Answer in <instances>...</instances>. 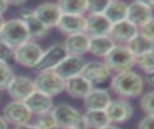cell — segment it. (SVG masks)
Here are the masks:
<instances>
[{"label":"cell","instance_id":"1","mask_svg":"<svg viewBox=\"0 0 154 129\" xmlns=\"http://www.w3.org/2000/svg\"><path fill=\"white\" fill-rule=\"evenodd\" d=\"M143 78L135 71H125L117 74L111 80L112 90L122 99L140 96L143 92Z\"/></svg>","mask_w":154,"mask_h":129},{"label":"cell","instance_id":"2","mask_svg":"<svg viewBox=\"0 0 154 129\" xmlns=\"http://www.w3.org/2000/svg\"><path fill=\"white\" fill-rule=\"evenodd\" d=\"M30 34L24 24V22L19 18H13L5 20V24L0 31V40L7 43L13 49L18 48L23 43L30 41Z\"/></svg>","mask_w":154,"mask_h":129},{"label":"cell","instance_id":"3","mask_svg":"<svg viewBox=\"0 0 154 129\" xmlns=\"http://www.w3.org/2000/svg\"><path fill=\"white\" fill-rule=\"evenodd\" d=\"M103 63L108 66L111 72L114 75L130 71L136 64V57L129 51L125 45H116L109 54L105 58Z\"/></svg>","mask_w":154,"mask_h":129},{"label":"cell","instance_id":"4","mask_svg":"<svg viewBox=\"0 0 154 129\" xmlns=\"http://www.w3.org/2000/svg\"><path fill=\"white\" fill-rule=\"evenodd\" d=\"M34 82L36 90H40L49 96H55L65 90V80L61 78L54 70L38 72Z\"/></svg>","mask_w":154,"mask_h":129},{"label":"cell","instance_id":"5","mask_svg":"<svg viewBox=\"0 0 154 129\" xmlns=\"http://www.w3.org/2000/svg\"><path fill=\"white\" fill-rule=\"evenodd\" d=\"M52 113L61 129H73L84 124L83 115L69 104H58L53 107Z\"/></svg>","mask_w":154,"mask_h":129},{"label":"cell","instance_id":"6","mask_svg":"<svg viewBox=\"0 0 154 129\" xmlns=\"http://www.w3.org/2000/svg\"><path fill=\"white\" fill-rule=\"evenodd\" d=\"M42 47L34 42L28 41L14 49V61L24 68H35V65L38 63L40 58L43 54Z\"/></svg>","mask_w":154,"mask_h":129},{"label":"cell","instance_id":"7","mask_svg":"<svg viewBox=\"0 0 154 129\" xmlns=\"http://www.w3.org/2000/svg\"><path fill=\"white\" fill-rule=\"evenodd\" d=\"M2 117L7 123H11L16 127L28 124L32 118V113L24 101L12 100L2 109Z\"/></svg>","mask_w":154,"mask_h":129},{"label":"cell","instance_id":"8","mask_svg":"<svg viewBox=\"0 0 154 129\" xmlns=\"http://www.w3.org/2000/svg\"><path fill=\"white\" fill-rule=\"evenodd\" d=\"M67 55L69 54L64 47V43L63 45L61 43L52 45L43 52L42 57L40 58L38 63L35 65L34 70H37L40 72L54 70Z\"/></svg>","mask_w":154,"mask_h":129},{"label":"cell","instance_id":"9","mask_svg":"<svg viewBox=\"0 0 154 129\" xmlns=\"http://www.w3.org/2000/svg\"><path fill=\"white\" fill-rule=\"evenodd\" d=\"M81 75L85 77L94 87L101 86L107 81H111L113 77L108 66L103 61H97V60L88 61Z\"/></svg>","mask_w":154,"mask_h":129},{"label":"cell","instance_id":"10","mask_svg":"<svg viewBox=\"0 0 154 129\" xmlns=\"http://www.w3.org/2000/svg\"><path fill=\"white\" fill-rule=\"evenodd\" d=\"M35 90V82L26 76H14L7 88L8 95L17 101H25Z\"/></svg>","mask_w":154,"mask_h":129},{"label":"cell","instance_id":"11","mask_svg":"<svg viewBox=\"0 0 154 129\" xmlns=\"http://www.w3.org/2000/svg\"><path fill=\"white\" fill-rule=\"evenodd\" d=\"M112 28L111 20L105 14H89L85 17L84 33L89 37L108 36Z\"/></svg>","mask_w":154,"mask_h":129},{"label":"cell","instance_id":"12","mask_svg":"<svg viewBox=\"0 0 154 129\" xmlns=\"http://www.w3.org/2000/svg\"><path fill=\"white\" fill-rule=\"evenodd\" d=\"M106 112L108 115L111 123L120 124V123L128 122L132 117L134 109L131 104L125 99H117L111 101V104L106 109Z\"/></svg>","mask_w":154,"mask_h":129},{"label":"cell","instance_id":"13","mask_svg":"<svg viewBox=\"0 0 154 129\" xmlns=\"http://www.w3.org/2000/svg\"><path fill=\"white\" fill-rule=\"evenodd\" d=\"M88 61H85L84 58L82 57H77V55H67L55 69L54 71L65 81L73 77V76H78L82 74L85 64Z\"/></svg>","mask_w":154,"mask_h":129},{"label":"cell","instance_id":"14","mask_svg":"<svg viewBox=\"0 0 154 129\" xmlns=\"http://www.w3.org/2000/svg\"><path fill=\"white\" fill-rule=\"evenodd\" d=\"M138 28L130 23L128 19L112 24L109 37L116 42V45H128L130 40H132L138 34Z\"/></svg>","mask_w":154,"mask_h":129},{"label":"cell","instance_id":"15","mask_svg":"<svg viewBox=\"0 0 154 129\" xmlns=\"http://www.w3.org/2000/svg\"><path fill=\"white\" fill-rule=\"evenodd\" d=\"M34 13L48 29H51L53 27H58L59 20L63 16L58 4H53V2L40 4L34 10Z\"/></svg>","mask_w":154,"mask_h":129},{"label":"cell","instance_id":"16","mask_svg":"<svg viewBox=\"0 0 154 129\" xmlns=\"http://www.w3.org/2000/svg\"><path fill=\"white\" fill-rule=\"evenodd\" d=\"M18 18L22 19L24 22V24L26 25L31 39H42L49 31V29L35 16L34 10H30V8L20 10L19 14H18Z\"/></svg>","mask_w":154,"mask_h":129},{"label":"cell","instance_id":"17","mask_svg":"<svg viewBox=\"0 0 154 129\" xmlns=\"http://www.w3.org/2000/svg\"><path fill=\"white\" fill-rule=\"evenodd\" d=\"M153 17V10L148 6L146 1H134L129 5L128 8V20L136 25L137 28H141L143 24H146L150 18Z\"/></svg>","mask_w":154,"mask_h":129},{"label":"cell","instance_id":"18","mask_svg":"<svg viewBox=\"0 0 154 129\" xmlns=\"http://www.w3.org/2000/svg\"><path fill=\"white\" fill-rule=\"evenodd\" d=\"M90 37L85 33H78L73 35H69L64 41V47L69 55L82 57L87 52H89Z\"/></svg>","mask_w":154,"mask_h":129},{"label":"cell","instance_id":"19","mask_svg":"<svg viewBox=\"0 0 154 129\" xmlns=\"http://www.w3.org/2000/svg\"><path fill=\"white\" fill-rule=\"evenodd\" d=\"M93 88L95 87L82 75L73 76L65 81V92L75 99H84Z\"/></svg>","mask_w":154,"mask_h":129},{"label":"cell","instance_id":"20","mask_svg":"<svg viewBox=\"0 0 154 129\" xmlns=\"http://www.w3.org/2000/svg\"><path fill=\"white\" fill-rule=\"evenodd\" d=\"M25 105L29 107L32 115H43L47 112H51L53 110V99L52 96L40 92L35 90L25 101Z\"/></svg>","mask_w":154,"mask_h":129},{"label":"cell","instance_id":"21","mask_svg":"<svg viewBox=\"0 0 154 129\" xmlns=\"http://www.w3.org/2000/svg\"><path fill=\"white\" fill-rule=\"evenodd\" d=\"M112 99L109 93L102 88H93L91 92L83 99L84 106L88 110H106Z\"/></svg>","mask_w":154,"mask_h":129},{"label":"cell","instance_id":"22","mask_svg":"<svg viewBox=\"0 0 154 129\" xmlns=\"http://www.w3.org/2000/svg\"><path fill=\"white\" fill-rule=\"evenodd\" d=\"M57 28L59 29V31L66 34L67 36L78 33H84L85 17L76 14H63Z\"/></svg>","mask_w":154,"mask_h":129},{"label":"cell","instance_id":"23","mask_svg":"<svg viewBox=\"0 0 154 129\" xmlns=\"http://www.w3.org/2000/svg\"><path fill=\"white\" fill-rule=\"evenodd\" d=\"M116 42L108 36H99V37H90V46L89 53L99 58H106L109 52L114 48Z\"/></svg>","mask_w":154,"mask_h":129},{"label":"cell","instance_id":"24","mask_svg":"<svg viewBox=\"0 0 154 129\" xmlns=\"http://www.w3.org/2000/svg\"><path fill=\"white\" fill-rule=\"evenodd\" d=\"M83 121L88 129H101L112 124L106 110H88L83 115Z\"/></svg>","mask_w":154,"mask_h":129},{"label":"cell","instance_id":"25","mask_svg":"<svg viewBox=\"0 0 154 129\" xmlns=\"http://www.w3.org/2000/svg\"><path fill=\"white\" fill-rule=\"evenodd\" d=\"M128 8H129V5L126 2L113 0V1H109L103 14L111 20L112 24H114V23L125 20L128 18Z\"/></svg>","mask_w":154,"mask_h":129},{"label":"cell","instance_id":"26","mask_svg":"<svg viewBox=\"0 0 154 129\" xmlns=\"http://www.w3.org/2000/svg\"><path fill=\"white\" fill-rule=\"evenodd\" d=\"M126 47L129 48V51L135 55H142L147 52H150L154 49V41L147 39L146 36H143L142 34H137L132 40H130L126 45Z\"/></svg>","mask_w":154,"mask_h":129},{"label":"cell","instance_id":"27","mask_svg":"<svg viewBox=\"0 0 154 129\" xmlns=\"http://www.w3.org/2000/svg\"><path fill=\"white\" fill-rule=\"evenodd\" d=\"M63 14L84 16L87 12V0H60L57 2Z\"/></svg>","mask_w":154,"mask_h":129},{"label":"cell","instance_id":"28","mask_svg":"<svg viewBox=\"0 0 154 129\" xmlns=\"http://www.w3.org/2000/svg\"><path fill=\"white\" fill-rule=\"evenodd\" d=\"M38 129H59V125L52 113L47 112L43 115H38L35 118V123H34Z\"/></svg>","mask_w":154,"mask_h":129},{"label":"cell","instance_id":"29","mask_svg":"<svg viewBox=\"0 0 154 129\" xmlns=\"http://www.w3.org/2000/svg\"><path fill=\"white\" fill-rule=\"evenodd\" d=\"M136 65L146 74L154 72V49L136 57Z\"/></svg>","mask_w":154,"mask_h":129},{"label":"cell","instance_id":"30","mask_svg":"<svg viewBox=\"0 0 154 129\" xmlns=\"http://www.w3.org/2000/svg\"><path fill=\"white\" fill-rule=\"evenodd\" d=\"M13 78H14V74L11 66L6 63L0 61V90H4V89L7 90Z\"/></svg>","mask_w":154,"mask_h":129},{"label":"cell","instance_id":"31","mask_svg":"<svg viewBox=\"0 0 154 129\" xmlns=\"http://www.w3.org/2000/svg\"><path fill=\"white\" fill-rule=\"evenodd\" d=\"M109 1L107 0H89L87 5V11L89 14H103Z\"/></svg>","mask_w":154,"mask_h":129},{"label":"cell","instance_id":"32","mask_svg":"<svg viewBox=\"0 0 154 129\" xmlns=\"http://www.w3.org/2000/svg\"><path fill=\"white\" fill-rule=\"evenodd\" d=\"M140 106L147 115L154 116V90L148 92L141 96Z\"/></svg>","mask_w":154,"mask_h":129},{"label":"cell","instance_id":"33","mask_svg":"<svg viewBox=\"0 0 154 129\" xmlns=\"http://www.w3.org/2000/svg\"><path fill=\"white\" fill-rule=\"evenodd\" d=\"M0 61L6 64H12L14 61V49L10 47L7 43L0 40Z\"/></svg>","mask_w":154,"mask_h":129},{"label":"cell","instance_id":"34","mask_svg":"<svg viewBox=\"0 0 154 129\" xmlns=\"http://www.w3.org/2000/svg\"><path fill=\"white\" fill-rule=\"evenodd\" d=\"M140 34H142L147 39L154 41V17H152L146 24H143L140 28Z\"/></svg>","mask_w":154,"mask_h":129},{"label":"cell","instance_id":"35","mask_svg":"<svg viewBox=\"0 0 154 129\" xmlns=\"http://www.w3.org/2000/svg\"><path fill=\"white\" fill-rule=\"evenodd\" d=\"M137 129H154V116H152V115L144 116L140 121Z\"/></svg>","mask_w":154,"mask_h":129},{"label":"cell","instance_id":"36","mask_svg":"<svg viewBox=\"0 0 154 129\" xmlns=\"http://www.w3.org/2000/svg\"><path fill=\"white\" fill-rule=\"evenodd\" d=\"M13 129H38L35 124H30V123H28V124H22V125H16Z\"/></svg>","mask_w":154,"mask_h":129},{"label":"cell","instance_id":"37","mask_svg":"<svg viewBox=\"0 0 154 129\" xmlns=\"http://www.w3.org/2000/svg\"><path fill=\"white\" fill-rule=\"evenodd\" d=\"M7 7H8V4H7V1L0 0V17H2V14L6 12Z\"/></svg>","mask_w":154,"mask_h":129},{"label":"cell","instance_id":"38","mask_svg":"<svg viewBox=\"0 0 154 129\" xmlns=\"http://www.w3.org/2000/svg\"><path fill=\"white\" fill-rule=\"evenodd\" d=\"M146 82L149 86L154 87V72H150V74H147L146 75Z\"/></svg>","mask_w":154,"mask_h":129},{"label":"cell","instance_id":"39","mask_svg":"<svg viewBox=\"0 0 154 129\" xmlns=\"http://www.w3.org/2000/svg\"><path fill=\"white\" fill-rule=\"evenodd\" d=\"M7 124L8 123L5 121V118L0 116V129H8V125Z\"/></svg>","mask_w":154,"mask_h":129},{"label":"cell","instance_id":"40","mask_svg":"<svg viewBox=\"0 0 154 129\" xmlns=\"http://www.w3.org/2000/svg\"><path fill=\"white\" fill-rule=\"evenodd\" d=\"M8 6L12 5V6H20V5H24L25 4V0H20V1H7Z\"/></svg>","mask_w":154,"mask_h":129},{"label":"cell","instance_id":"41","mask_svg":"<svg viewBox=\"0 0 154 129\" xmlns=\"http://www.w3.org/2000/svg\"><path fill=\"white\" fill-rule=\"evenodd\" d=\"M101 129H120V128H118L117 125L109 124V125H106V127H103V128H101Z\"/></svg>","mask_w":154,"mask_h":129},{"label":"cell","instance_id":"42","mask_svg":"<svg viewBox=\"0 0 154 129\" xmlns=\"http://www.w3.org/2000/svg\"><path fill=\"white\" fill-rule=\"evenodd\" d=\"M4 24H5V19H4L2 17H0V31H1L2 27H4Z\"/></svg>","mask_w":154,"mask_h":129},{"label":"cell","instance_id":"43","mask_svg":"<svg viewBox=\"0 0 154 129\" xmlns=\"http://www.w3.org/2000/svg\"><path fill=\"white\" fill-rule=\"evenodd\" d=\"M147 4H148V6L152 8V10H154V1H146Z\"/></svg>","mask_w":154,"mask_h":129},{"label":"cell","instance_id":"44","mask_svg":"<svg viewBox=\"0 0 154 129\" xmlns=\"http://www.w3.org/2000/svg\"><path fill=\"white\" fill-rule=\"evenodd\" d=\"M73 129H88V127H87L85 124H83V125H81V127H78V128H73Z\"/></svg>","mask_w":154,"mask_h":129}]
</instances>
